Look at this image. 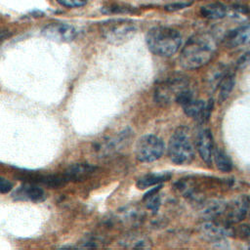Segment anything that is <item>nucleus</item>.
I'll return each mask as SVG.
<instances>
[{
  "label": "nucleus",
  "instance_id": "1",
  "mask_svg": "<svg viewBox=\"0 0 250 250\" xmlns=\"http://www.w3.org/2000/svg\"><path fill=\"white\" fill-rule=\"evenodd\" d=\"M217 51V40L208 32L191 36L183 48L179 62L186 69H196L207 64Z\"/></svg>",
  "mask_w": 250,
  "mask_h": 250
},
{
  "label": "nucleus",
  "instance_id": "2",
  "mask_svg": "<svg viewBox=\"0 0 250 250\" xmlns=\"http://www.w3.org/2000/svg\"><path fill=\"white\" fill-rule=\"evenodd\" d=\"M146 41L148 49L153 54L161 57H170L180 49L182 36L174 28L155 26L146 32Z\"/></svg>",
  "mask_w": 250,
  "mask_h": 250
},
{
  "label": "nucleus",
  "instance_id": "3",
  "mask_svg": "<svg viewBox=\"0 0 250 250\" xmlns=\"http://www.w3.org/2000/svg\"><path fill=\"white\" fill-rule=\"evenodd\" d=\"M168 155L178 165L188 164L193 159L194 146L187 127L177 128L171 136L168 144Z\"/></svg>",
  "mask_w": 250,
  "mask_h": 250
},
{
  "label": "nucleus",
  "instance_id": "4",
  "mask_svg": "<svg viewBox=\"0 0 250 250\" xmlns=\"http://www.w3.org/2000/svg\"><path fill=\"white\" fill-rule=\"evenodd\" d=\"M189 87L188 77L184 75H172L159 82L154 90V101L161 106L177 102L178 98Z\"/></svg>",
  "mask_w": 250,
  "mask_h": 250
},
{
  "label": "nucleus",
  "instance_id": "5",
  "mask_svg": "<svg viewBox=\"0 0 250 250\" xmlns=\"http://www.w3.org/2000/svg\"><path fill=\"white\" fill-rule=\"evenodd\" d=\"M137 31L136 24L126 19H116L104 21L101 25L103 37L109 43L120 44L134 36Z\"/></svg>",
  "mask_w": 250,
  "mask_h": 250
},
{
  "label": "nucleus",
  "instance_id": "6",
  "mask_svg": "<svg viewBox=\"0 0 250 250\" xmlns=\"http://www.w3.org/2000/svg\"><path fill=\"white\" fill-rule=\"evenodd\" d=\"M163 141L155 135H145L137 143L136 158L140 162H152L164 152Z\"/></svg>",
  "mask_w": 250,
  "mask_h": 250
},
{
  "label": "nucleus",
  "instance_id": "7",
  "mask_svg": "<svg viewBox=\"0 0 250 250\" xmlns=\"http://www.w3.org/2000/svg\"><path fill=\"white\" fill-rule=\"evenodd\" d=\"M199 232L208 240L218 241L226 237L232 236L235 230L230 224L226 222H217L214 220H206L199 225Z\"/></svg>",
  "mask_w": 250,
  "mask_h": 250
},
{
  "label": "nucleus",
  "instance_id": "8",
  "mask_svg": "<svg viewBox=\"0 0 250 250\" xmlns=\"http://www.w3.org/2000/svg\"><path fill=\"white\" fill-rule=\"evenodd\" d=\"M41 32L47 39L60 43L70 42L77 35L76 28L73 25L64 22H51L45 25Z\"/></svg>",
  "mask_w": 250,
  "mask_h": 250
},
{
  "label": "nucleus",
  "instance_id": "9",
  "mask_svg": "<svg viewBox=\"0 0 250 250\" xmlns=\"http://www.w3.org/2000/svg\"><path fill=\"white\" fill-rule=\"evenodd\" d=\"M250 210V200L247 195H239L226 205L224 222L233 225L241 222Z\"/></svg>",
  "mask_w": 250,
  "mask_h": 250
},
{
  "label": "nucleus",
  "instance_id": "10",
  "mask_svg": "<svg viewBox=\"0 0 250 250\" xmlns=\"http://www.w3.org/2000/svg\"><path fill=\"white\" fill-rule=\"evenodd\" d=\"M212 106H213L212 100L206 103L204 101L193 98L192 100L188 102L186 104H184L182 107L184 109V112L188 116L192 117L199 122H204L209 118V115L212 110Z\"/></svg>",
  "mask_w": 250,
  "mask_h": 250
},
{
  "label": "nucleus",
  "instance_id": "11",
  "mask_svg": "<svg viewBox=\"0 0 250 250\" xmlns=\"http://www.w3.org/2000/svg\"><path fill=\"white\" fill-rule=\"evenodd\" d=\"M195 146L202 160L207 164H211L215 147L213 137L209 129H202L198 132L195 139Z\"/></svg>",
  "mask_w": 250,
  "mask_h": 250
},
{
  "label": "nucleus",
  "instance_id": "12",
  "mask_svg": "<svg viewBox=\"0 0 250 250\" xmlns=\"http://www.w3.org/2000/svg\"><path fill=\"white\" fill-rule=\"evenodd\" d=\"M13 197L17 200L41 202L45 200L46 193L42 188L36 185V183L27 182L16 189L13 193Z\"/></svg>",
  "mask_w": 250,
  "mask_h": 250
},
{
  "label": "nucleus",
  "instance_id": "13",
  "mask_svg": "<svg viewBox=\"0 0 250 250\" xmlns=\"http://www.w3.org/2000/svg\"><path fill=\"white\" fill-rule=\"evenodd\" d=\"M224 42L229 48H236L250 44V23H245L230 30L225 36Z\"/></svg>",
  "mask_w": 250,
  "mask_h": 250
},
{
  "label": "nucleus",
  "instance_id": "14",
  "mask_svg": "<svg viewBox=\"0 0 250 250\" xmlns=\"http://www.w3.org/2000/svg\"><path fill=\"white\" fill-rule=\"evenodd\" d=\"M96 170V167L86 163H75L66 168L63 176L66 182H80L89 178Z\"/></svg>",
  "mask_w": 250,
  "mask_h": 250
},
{
  "label": "nucleus",
  "instance_id": "15",
  "mask_svg": "<svg viewBox=\"0 0 250 250\" xmlns=\"http://www.w3.org/2000/svg\"><path fill=\"white\" fill-rule=\"evenodd\" d=\"M227 202L221 199L202 200L199 212L205 220H215L224 215Z\"/></svg>",
  "mask_w": 250,
  "mask_h": 250
},
{
  "label": "nucleus",
  "instance_id": "16",
  "mask_svg": "<svg viewBox=\"0 0 250 250\" xmlns=\"http://www.w3.org/2000/svg\"><path fill=\"white\" fill-rule=\"evenodd\" d=\"M118 244L129 249H147L151 247V240L146 234L131 232L122 236L118 240Z\"/></svg>",
  "mask_w": 250,
  "mask_h": 250
},
{
  "label": "nucleus",
  "instance_id": "17",
  "mask_svg": "<svg viewBox=\"0 0 250 250\" xmlns=\"http://www.w3.org/2000/svg\"><path fill=\"white\" fill-rule=\"evenodd\" d=\"M229 7L220 2L209 3L205 6H202L200 9V14L203 18L209 20H220L225 18L228 15Z\"/></svg>",
  "mask_w": 250,
  "mask_h": 250
},
{
  "label": "nucleus",
  "instance_id": "18",
  "mask_svg": "<svg viewBox=\"0 0 250 250\" xmlns=\"http://www.w3.org/2000/svg\"><path fill=\"white\" fill-rule=\"evenodd\" d=\"M130 134H131V131H129V130H124V131L120 132L115 137H112V138L108 139L107 141H105L100 146V150L106 154L116 151L117 149H119V147H121L127 142Z\"/></svg>",
  "mask_w": 250,
  "mask_h": 250
},
{
  "label": "nucleus",
  "instance_id": "19",
  "mask_svg": "<svg viewBox=\"0 0 250 250\" xmlns=\"http://www.w3.org/2000/svg\"><path fill=\"white\" fill-rule=\"evenodd\" d=\"M172 177V175L170 173H150V174H146L143 177H141L138 181H137V187L140 189H145V188H148L152 186H156L160 183L166 182L168 180H170V178Z\"/></svg>",
  "mask_w": 250,
  "mask_h": 250
},
{
  "label": "nucleus",
  "instance_id": "20",
  "mask_svg": "<svg viewBox=\"0 0 250 250\" xmlns=\"http://www.w3.org/2000/svg\"><path fill=\"white\" fill-rule=\"evenodd\" d=\"M234 77H235L234 73L230 70L225 71V73L223 74V76L218 84V86H219L218 98L221 103L225 102L228 99V97L229 96V94L231 93L233 86H234V81H235Z\"/></svg>",
  "mask_w": 250,
  "mask_h": 250
},
{
  "label": "nucleus",
  "instance_id": "21",
  "mask_svg": "<svg viewBox=\"0 0 250 250\" xmlns=\"http://www.w3.org/2000/svg\"><path fill=\"white\" fill-rule=\"evenodd\" d=\"M143 219V213L142 211L138 210L135 207H126L124 210H120L119 212V220L123 222L124 224H130L135 225L141 223Z\"/></svg>",
  "mask_w": 250,
  "mask_h": 250
},
{
  "label": "nucleus",
  "instance_id": "22",
  "mask_svg": "<svg viewBox=\"0 0 250 250\" xmlns=\"http://www.w3.org/2000/svg\"><path fill=\"white\" fill-rule=\"evenodd\" d=\"M213 159L217 168L222 172H229L232 169V162L229 155L221 148H215Z\"/></svg>",
  "mask_w": 250,
  "mask_h": 250
},
{
  "label": "nucleus",
  "instance_id": "23",
  "mask_svg": "<svg viewBox=\"0 0 250 250\" xmlns=\"http://www.w3.org/2000/svg\"><path fill=\"white\" fill-rule=\"evenodd\" d=\"M160 188H161V186H157L152 189H150L149 191H147L144 196V200L146 203V207L153 212H156L159 209V206L161 204V199L158 194V191L160 190Z\"/></svg>",
  "mask_w": 250,
  "mask_h": 250
},
{
  "label": "nucleus",
  "instance_id": "24",
  "mask_svg": "<svg viewBox=\"0 0 250 250\" xmlns=\"http://www.w3.org/2000/svg\"><path fill=\"white\" fill-rule=\"evenodd\" d=\"M228 15L236 21H245L250 16V10L245 5L234 4L229 7Z\"/></svg>",
  "mask_w": 250,
  "mask_h": 250
},
{
  "label": "nucleus",
  "instance_id": "25",
  "mask_svg": "<svg viewBox=\"0 0 250 250\" xmlns=\"http://www.w3.org/2000/svg\"><path fill=\"white\" fill-rule=\"evenodd\" d=\"M104 13L107 14H128V13H133L134 9L126 7V6H119V5H110L107 7L103 8Z\"/></svg>",
  "mask_w": 250,
  "mask_h": 250
},
{
  "label": "nucleus",
  "instance_id": "26",
  "mask_svg": "<svg viewBox=\"0 0 250 250\" xmlns=\"http://www.w3.org/2000/svg\"><path fill=\"white\" fill-rule=\"evenodd\" d=\"M81 245L80 247H99L103 245V239L97 237V236H91V237H87L85 238L82 242H80Z\"/></svg>",
  "mask_w": 250,
  "mask_h": 250
},
{
  "label": "nucleus",
  "instance_id": "27",
  "mask_svg": "<svg viewBox=\"0 0 250 250\" xmlns=\"http://www.w3.org/2000/svg\"><path fill=\"white\" fill-rule=\"evenodd\" d=\"M57 2L66 8L81 7L87 3V0H57Z\"/></svg>",
  "mask_w": 250,
  "mask_h": 250
},
{
  "label": "nucleus",
  "instance_id": "28",
  "mask_svg": "<svg viewBox=\"0 0 250 250\" xmlns=\"http://www.w3.org/2000/svg\"><path fill=\"white\" fill-rule=\"evenodd\" d=\"M191 5V2H181V3H172L169 5H166L164 7V9L168 12H175V11H179L182 10L184 8H188V6Z\"/></svg>",
  "mask_w": 250,
  "mask_h": 250
},
{
  "label": "nucleus",
  "instance_id": "29",
  "mask_svg": "<svg viewBox=\"0 0 250 250\" xmlns=\"http://www.w3.org/2000/svg\"><path fill=\"white\" fill-rule=\"evenodd\" d=\"M250 63V49L245 52L236 62V67L238 69H242Z\"/></svg>",
  "mask_w": 250,
  "mask_h": 250
},
{
  "label": "nucleus",
  "instance_id": "30",
  "mask_svg": "<svg viewBox=\"0 0 250 250\" xmlns=\"http://www.w3.org/2000/svg\"><path fill=\"white\" fill-rule=\"evenodd\" d=\"M12 188H13V184L9 180L1 177L0 178V191H1V193H7Z\"/></svg>",
  "mask_w": 250,
  "mask_h": 250
},
{
  "label": "nucleus",
  "instance_id": "31",
  "mask_svg": "<svg viewBox=\"0 0 250 250\" xmlns=\"http://www.w3.org/2000/svg\"><path fill=\"white\" fill-rule=\"evenodd\" d=\"M238 234L250 243V225L240 226L238 229Z\"/></svg>",
  "mask_w": 250,
  "mask_h": 250
}]
</instances>
